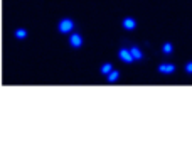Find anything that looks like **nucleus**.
<instances>
[{
	"instance_id": "nucleus-1",
	"label": "nucleus",
	"mask_w": 192,
	"mask_h": 164,
	"mask_svg": "<svg viewBox=\"0 0 192 164\" xmlns=\"http://www.w3.org/2000/svg\"><path fill=\"white\" fill-rule=\"evenodd\" d=\"M74 29V22L71 19H62L59 22V32L61 34H71Z\"/></svg>"
},
{
	"instance_id": "nucleus-2",
	"label": "nucleus",
	"mask_w": 192,
	"mask_h": 164,
	"mask_svg": "<svg viewBox=\"0 0 192 164\" xmlns=\"http://www.w3.org/2000/svg\"><path fill=\"white\" fill-rule=\"evenodd\" d=\"M118 58L123 61V63H128V65L135 61V59H133V56H132V52H130V49H126V48H121V49H120Z\"/></svg>"
},
{
	"instance_id": "nucleus-3",
	"label": "nucleus",
	"mask_w": 192,
	"mask_h": 164,
	"mask_svg": "<svg viewBox=\"0 0 192 164\" xmlns=\"http://www.w3.org/2000/svg\"><path fill=\"white\" fill-rule=\"evenodd\" d=\"M174 71H175V66L172 63H162L158 66V73H162V74H172Z\"/></svg>"
},
{
	"instance_id": "nucleus-4",
	"label": "nucleus",
	"mask_w": 192,
	"mask_h": 164,
	"mask_svg": "<svg viewBox=\"0 0 192 164\" xmlns=\"http://www.w3.org/2000/svg\"><path fill=\"white\" fill-rule=\"evenodd\" d=\"M69 44H71L73 48H81L83 46V37L79 34H71V37H69Z\"/></svg>"
},
{
	"instance_id": "nucleus-5",
	"label": "nucleus",
	"mask_w": 192,
	"mask_h": 164,
	"mask_svg": "<svg viewBox=\"0 0 192 164\" xmlns=\"http://www.w3.org/2000/svg\"><path fill=\"white\" fill-rule=\"evenodd\" d=\"M123 27L126 30H133L135 27H137V20H135V19H132V17L123 19Z\"/></svg>"
},
{
	"instance_id": "nucleus-6",
	"label": "nucleus",
	"mask_w": 192,
	"mask_h": 164,
	"mask_svg": "<svg viewBox=\"0 0 192 164\" xmlns=\"http://www.w3.org/2000/svg\"><path fill=\"white\" fill-rule=\"evenodd\" d=\"M130 52H132L133 59H142L143 58V54H142V51L137 48V46H133V48H130Z\"/></svg>"
},
{
	"instance_id": "nucleus-7",
	"label": "nucleus",
	"mask_w": 192,
	"mask_h": 164,
	"mask_svg": "<svg viewBox=\"0 0 192 164\" xmlns=\"http://www.w3.org/2000/svg\"><path fill=\"white\" fill-rule=\"evenodd\" d=\"M118 78H120V71H116V69H113V71L108 73V81H110V83H115Z\"/></svg>"
},
{
	"instance_id": "nucleus-8",
	"label": "nucleus",
	"mask_w": 192,
	"mask_h": 164,
	"mask_svg": "<svg viewBox=\"0 0 192 164\" xmlns=\"http://www.w3.org/2000/svg\"><path fill=\"white\" fill-rule=\"evenodd\" d=\"M162 51H163V54H172V51H174V46H172L170 43H165L162 46Z\"/></svg>"
},
{
	"instance_id": "nucleus-9",
	"label": "nucleus",
	"mask_w": 192,
	"mask_h": 164,
	"mask_svg": "<svg viewBox=\"0 0 192 164\" xmlns=\"http://www.w3.org/2000/svg\"><path fill=\"white\" fill-rule=\"evenodd\" d=\"M110 71H113V66H111V63H105V65L101 66V73H103V74H108Z\"/></svg>"
},
{
	"instance_id": "nucleus-10",
	"label": "nucleus",
	"mask_w": 192,
	"mask_h": 164,
	"mask_svg": "<svg viewBox=\"0 0 192 164\" xmlns=\"http://www.w3.org/2000/svg\"><path fill=\"white\" fill-rule=\"evenodd\" d=\"M15 37L17 39H26L27 37V30L26 29H17L15 30Z\"/></svg>"
},
{
	"instance_id": "nucleus-11",
	"label": "nucleus",
	"mask_w": 192,
	"mask_h": 164,
	"mask_svg": "<svg viewBox=\"0 0 192 164\" xmlns=\"http://www.w3.org/2000/svg\"><path fill=\"white\" fill-rule=\"evenodd\" d=\"M185 73L192 74V61H189L187 65H185Z\"/></svg>"
}]
</instances>
